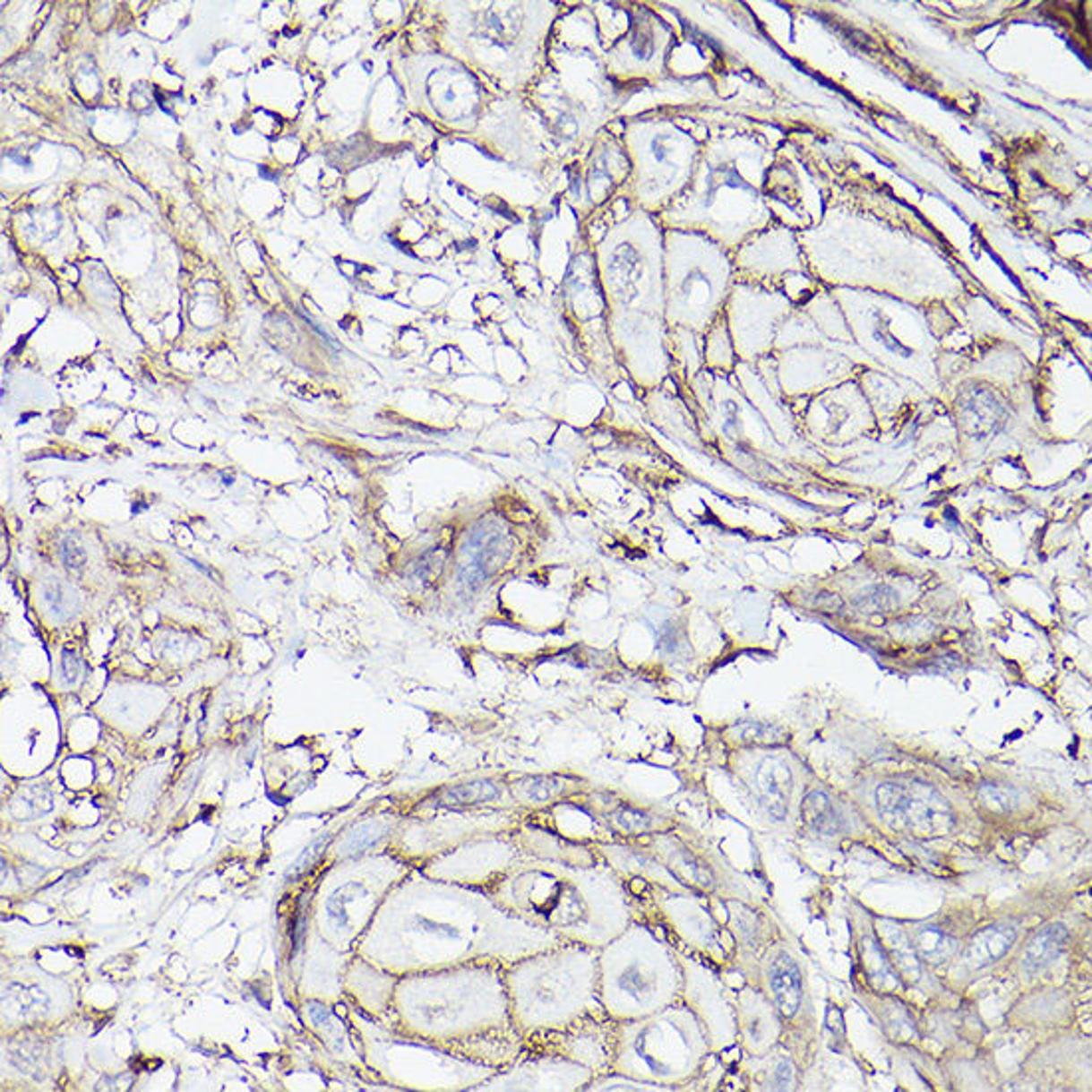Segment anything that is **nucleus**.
Listing matches in <instances>:
<instances>
[{
	"label": "nucleus",
	"mask_w": 1092,
	"mask_h": 1092,
	"mask_svg": "<svg viewBox=\"0 0 1092 1092\" xmlns=\"http://www.w3.org/2000/svg\"><path fill=\"white\" fill-rule=\"evenodd\" d=\"M878 811L884 819H896L904 822L916 834L943 832L951 824V813L943 798L925 785H894L886 783L876 791Z\"/></svg>",
	"instance_id": "obj_1"
},
{
	"label": "nucleus",
	"mask_w": 1092,
	"mask_h": 1092,
	"mask_svg": "<svg viewBox=\"0 0 1092 1092\" xmlns=\"http://www.w3.org/2000/svg\"><path fill=\"white\" fill-rule=\"evenodd\" d=\"M507 556L509 545L499 522L493 519L481 520L469 532V538L465 543L461 580L471 589H479L494 571H499V566L507 561Z\"/></svg>",
	"instance_id": "obj_2"
},
{
	"label": "nucleus",
	"mask_w": 1092,
	"mask_h": 1092,
	"mask_svg": "<svg viewBox=\"0 0 1092 1092\" xmlns=\"http://www.w3.org/2000/svg\"><path fill=\"white\" fill-rule=\"evenodd\" d=\"M669 277V292H675L677 298L690 302H711L725 292V282L729 277V266L721 259V253H715L711 261L705 262H682L675 264Z\"/></svg>",
	"instance_id": "obj_3"
},
{
	"label": "nucleus",
	"mask_w": 1092,
	"mask_h": 1092,
	"mask_svg": "<svg viewBox=\"0 0 1092 1092\" xmlns=\"http://www.w3.org/2000/svg\"><path fill=\"white\" fill-rule=\"evenodd\" d=\"M958 414L963 429L971 437H987L1005 426L1007 411L993 393L971 388L958 400Z\"/></svg>",
	"instance_id": "obj_4"
},
{
	"label": "nucleus",
	"mask_w": 1092,
	"mask_h": 1092,
	"mask_svg": "<svg viewBox=\"0 0 1092 1092\" xmlns=\"http://www.w3.org/2000/svg\"><path fill=\"white\" fill-rule=\"evenodd\" d=\"M755 787L761 803L775 821H785L793 793V773L785 761L769 757L757 767Z\"/></svg>",
	"instance_id": "obj_5"
},
{
	"label": "nucleus",
	"mask_w": 1092,
	"mask_h": 1092,
	"mask_svg": "<svg viewBox=\"0 0 1092 1092\" xmlns=\"http://www.w3.org/2000/svg\"><path fill=\"white\" fill-rule=\"evenodd\" d=\"M1017 940V930L1011 924H997L984 928L969 942L966 959L974 969L987 967L991 963L1002 959L1013 948Z\"/></svg>",
	"instance_id": "obj_6"
},
{
	"label": "nucleus",
	"mask_w": 1092,
	"mask_h": 1092,
	"mask_svg": "<svg viewBox=\"0 0 1092 1092\" xmlns=\"http://www.w3.org/2000/svg\"><path fill=\"white\" fill-rule=\"evenodd\" d=\"M770 987H773L778 1011L785 1017L796 1015L803 1003L801 969L788 956H778L770 966Z\"/></svg>",
	"instance_id": "obj_7"
},
{
	"label": "nucleus",
	"mask_w": 1092,
	"mask_h": 1092,
	"mask_svg": "<svg viewBox=\"0 0 1092 1092\" xmlns=\"http://www.w3.org/2000/svg\"><path fill=\"white\" fill-rule=\"evenodd\" d=\"M878 933H880V940L884 942V943H880V948H882L884 956L888 958L890 963H892V967L898 971V974L906 976V977L920 976V959H917L914 943L904 933V930L898 928V925H894V924L884 922L878 928Z\"/></svg>",
	"instance_id": "obj_8"
},
{
	"label": "nucleus",
	"mask_w": 1092,
	"mask_h": 1092,
	"mask_svg": "<svg viewBox=\"0 0 1092 1092\" xmlns=\"http://www.w3.org/2000/svg\"><path fill=\"white\" fill-rule=\"evenodd\" d=\"M1067 942H1069V932L1059 924L1049 925V928L1035 933L1029 945H1027L1025 956H1023L1025 969L1035 974V971L1049 967L1054 959H1059L1064 948H1067Z\"/></svg>",
	"instance_id": "obj_9"
},
{
	"label": "nucleus",
	"mask_w": 1092,
	"mask_h": 1092,
	"mask_svg": "<svg viewBox=\"0 0 1092 1092\" xmlns=\"http://www.w3.org/2000/svg\"><path fill=\"white\" fill-rule=\"evenodd\" d=\"M912 943L917 959L933 963V966L948 961L951 956H956L958 951V942L953 940L950 933L940 930L938 925H922V928H917Z\"/></svg>",
	"instance_id": "obj_10"
},
{
	"label": "nucleus",
	"mask_w": 1092,
	"mask_h": 1092,
	"mask_svg": "<svg viewBox=\"0 0 1092 1092\" xmlns=\"http://www.w3.org/2000/svg\"><path fill=\"white\" fill-rule=\"evenodd\" d=\"M803 819L813 830L821 834H837L840 829V821L832 809L830 798L822 791H811L804 796Z\"/></svg>",
	"instance_id": "obj_11"
},
{
	"label": "nucleus",
	"mask_w": 1092,
	"mask_h": 1092,
	"mask_svg": "<svg viewBox=\"0 0 1092 1092\" xmlns=\"http://www.w3.org/2000/svg\"><path fill=\"white\" fill-rule=\"evenodd\" d=\"M862 943H864V945H862V958H864V959H862V963H864V966H866V971H868L870 979L874 981V984L880 985V987H884L886 984H890V981H892V984H896V985L900 984V981H898V977H896V969L892 967V963H890L888 958L884 956L882 948H880V945L876 942H872V940H864Z\"/></svg>",
	"instance_id": "obj_12"
},
{
	"label": "nucleus",
	"mask_w": 1092,
	"mask_h": 1092,
	"mask_svg": "<svg viewBox=\"0 0 1092 1092\" xmlns=\"http://www.w3.org/2000/svg\"><path fill=\"white\" fill-rule=\"evenodd\" d=\"M385 834H388V830H385L383 824L378 821H368V822L357 824V827L348 834V838L344 840L342 855L354 856V855H360V852H365L368 848H374L375 844L385 837Z\"/></svg>",
	"instance_id": "obj_13"
},
{
	"label": "nucleus",
	"mask_w": 1092,
	"mask_h": 1092,
	"mask_svg": "<svg viewBox=\"0 0 1092 1092\" xmlns=\"http://www.w3.org/2000/svg\"><path fill=\"white\" fill-rule=\"evenodd\" d=\"M900 604V596L886 584H872L868 589L860 590L855 598V606L864 612H888L894 610Z\"/></svg>",
	"instance_id": "obj_14"
},
{
	"label": "nucleus",
	"mask_w": 1092,
	"mask_h": 1092,
	"mask_svg": "<svg viewBox=\"0 0 1092 1092\" xmlns=\"http://www.w3.org/2000/svg\"><path fill=\"white\" fill-rule=\"evenodd\" d=\"M499 795H501V791L493 783L479 781V783L459 785L455 788H449L443 796V803L445 804H477V803L493 801V798H497Z\"/></svg>",
	"instance_id": "obj_15"
},
{
	"label": "nucleus",
	"mask_w": 1092,
	"mask_h": 1092,
	"mask_svg": "<svg viewBox=\"0 0 1092 1092\" xmlns=\"http://www.w3.org/2000/svg\"><path fill=\"white\" fill-rule=\"evenodd\" d=\"M357 894L365 896V888L362 884L356 882H348L344 886H340L336 892L328 898L326 902V914H328V922L334 925V928H346L348 925V914H346V906L354 902Z\"/></svg>",
	"instance_id": "obj_16"
},
{
	"label": "nucleus",
	"mask_w": 1092,
	"mask_h": 1092,
	"mask_svg": "<svg viewBox=\"0 0 1092 1092\" xmlns=\"http://www.w3.org/2000/svg\"><path fill=\"white\" fill-rule=\"evenodd\" d=\"M737 739L753 741V743H781L783 731L775 725L761 723V721H743L735 725Z\"/></svg>",
	"instance_id": "obj_17"
},
{
	"label": "nucleus",
	"mask_w": 1092,
	"mask_h": 1092,
	"mask_svg": "<svg viewBox=\"0 0 1092 1092\" xmlns=\"http://www.w3.org/2000/svg\"><path fill=\"white\" fill-rule=\"evenodd\" d=\"M981 801H984L987 806H993V809L1007 811L1017 803V795H1015V791H1011V788L984 787L981 788Z\"/></svg>",
	"instance_id": "obj_18"
},
{
	"label": "nucleus",
	"mask_w": 1092,
	"mask_h": 1092,
	"mask_svg": "<svg viewBox=\"0 0 1092 1092\" xmlns=\"http://www.w3.org/2000/svg\"><path fill=\"white\" fill-rule=\"evenodd\" d=\"M614 822H616L618 827L626 832H641L651 824L649 816H646L644 813L632 811V809L618 811L616 814H614Z\"/></svg>",
	"instance_id": "obj_19"
},
{
	"label": "nucleus",
	"mask_w": 1092,
	"mask_h": 1092,
	"mask_svg": "<svg viewBox=\"0 0 1092 1092\" xmlns=\"http://www.w3.org/2000/svg\"><path fill=\"white\" fill-rule=\"evenodd\" d=\"M527 788H529V796L535 798V801H548V798H553L555 795L563 791V785H561V781H556V778L540 777V778H532Z\"/></svg>",
	"instance_id": "obj_20"
},
{
	"label": "nucleus",
	"mask_w": 1092,
	"mask_h": 1092,
	"mask_svg": "<svg viewBox=\"0 0 1092 1092\" xmlns=\"http://www.w3.org/2000/svg\"><path fill=\"white\" fill-rule=\"evenodd\" d=\"M618 984L623 991H628V993L634 997H640L648 989V981L644 976H641V971L638 967H630L623 971L618 979Z\"/></svg>",
	"instance_id": "obj_21"
},
{
	"label": "nucleus",
	"mask_w": 1092,
	"mask_h": 1092,
	"mask_svg": "<svg viewBox=\"0 0 1092 1092\" xmlns=\"http://www.w3.org/2000/svg\"><path fill=\"white\" fill-rule=\"evenodd\" d=\"M328 842H330V837H326V838L322 837V838H318L316 842H312L310 847H308L305 852H302V856L297 860V866H295V876H297V874H300V872H305V870H306V866H310L312 862H314V860L320 856V852L326 850V844H328Z\"/></svg>",
	"instance_id": "obj_22"
},
{
	"label": "nucleus",
	"mask_w": 1092,
	"mask_h": 1092,
	"mask_svg": "<svg viewBox=\"0 0 1092 1092\" xmlns=\"http://www.w3.org/2000/svg\"><path fill=\"white\" fill-rule=\"evenodd\" d=\"M827 1021H829V1029L832 1033V1039H837L838 1043H842L844 1041V1019H842V1013L838 1011L837 1007H830L829 1009Z\"/></svg>",
	"instance_id": "obj_23"
},
{
	"label": "nucleus",
	"mask_w": 1092,
	"mask_h": 1092,
	"mask_svg": "<svg viewBox=\"0 0 1092 1092\" xmlns=\"http://www.w3.org/2000/svg\"><path fill=\"white\" fill-rule=\"evenodd\" d=\"M793 1085V1064L783 1061L777 1071V1088H791Z\"/></svg>",
	"instance_id": "obj_24"
},
{
	"label": "nucleus",
	"mask_w": 1092,
	"mask_h": 1092,
	"mask_svg": "<svg viewBox=\"0 0 1092 1092\" xmlns=\"http://www.w3.org/2000/svg\"><path fill=\"white\" fill-rule=\"evenodd\" d=\"M310 1017L312 1021L316 1025H328L330 1023V1013L328 1009L322 1005H310Z\"/></svg>",
	"instance_id": "obj_25"
}]
</instances>
